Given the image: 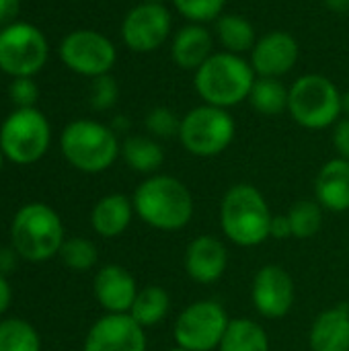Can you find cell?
I'll return each mask as SVG.
<instances>
[{
	"label": "cell",
	"instance_id": "7402d4cb",
	"mask_svg": "<svg viewBox=\"0 0 349 351\" xmlns=\"http://www.w3.org/2000/svg\"><path fill=\"white\" fill-rule=\"evenodd\" d=\"M214 37L220 43L222 51L237 56L251 53L259 39L253 23L237 12H224L214 21Z\"/></svg>",
	"mask_w": 349,
	"mask_h": 351
},
{
	"label": "cell",
	"instance_id": "ab89813d",
	"mask_svg": "<svg viewBox=\"0 0 349 351\" xmlns=\"http://www.w3.org/2000/svg\"><path fill=\"white\" fill-rule=\"evenodd\" d=\"M111 128H113L115 132H123V130H128V119H125V117H115L113 123H111Z\"/></svg>",
	"mask_w": 349,
	"mask_h": 351
},
{
	"label": "cell",
	"instance_id": "7a4b0ae2",
	"mask_svg": "<svg viewBox=\"0 0 349 351\" xmlns=\"http://www.w3.org/2000/svg\"><path fill=\"white\" fill-rule=\"evenodd\" d=\"M255 78L257 74L247 58L220 49L193 72V88L202 103L230 111L249 101Z\"/></svg>",
	"mask_w": 349,
	"mask_h": 351
},
{
	"label": "cell",
	"instance_id": "ba28073f",
	"mask_svg": "<svg viewBox=\"0 0 349 351\" xmlns=\"http://www.w3.org/2000/svg\"><path fill=\"white\" fill-rule=\"evenodd\" d=\"M51 144V125L37 107L14 109L0 125V150L14 165L41 160Z\"/></svg>",
	"mask_w": 349,
	"mask_h": 351
},
{
	"label": "cell",
	"instance_id": "52a82bcc",
	"mask_svg": "<svg viewBox=\"0 0 349 351\" xmlns=\"http://www.w3.org/2000/svg\"><path fill=\"white\" fill-rule=\"evenodd\" d=\"M234 134L237 121L228 109L202 103L181 117L179 142L189 154L197 158H212L232 144Z\"/></svg>",
	"mask_w": 349,
	"mask_h": 351
},
{
	"label": "cell",
	"instance_id": "cb8c5ba5",
	"mask_svg": "<svg viewBox=\"0 0 349 351\" xmlns=\"http://www.w3.org/2000/svg\"><path fill=\"white\" fill-rule=\"evenodd\" d=\"M218 351H269V337L253 319H230Z\"/></svg>",
	"mask_w": 349,
	"mask_h": 351
},
{
	"label": "cell",
	"instance_id": "d6a6232c",
	"mask_svg": "<svg viewBox=\"0 0 349 351\" xmlns=\"http://www.w3.org/2000/svg\"><path fill=\"white\" fill-rule=\"evenodd\" d=\"M8 97L14 103L16 109H25V107H35L37 99H39V86L33 80V76H21V78H12L8 84Z\"/></svg>",
	"mask_w": 349,
	"mask_h": 351
},
{
	"label": "cell",
	"instance_id": "ee69618b",
	"mask_svg": "<svg viewBox=\"0 0 349 351\" xmlns=\"http://www.w3.org/2000/svg\"><path fill=\"white\" fill-rule=\"evenodd\" d=\"M169 351H187V350H183V348H173V350H169Z\"/></svg>",
	"mask_w": 349,
	"mask_h": 351
},
{
	"label": "cell",
	"instance_id": "b9f144b4",
	"mask_svg": "<svg viewBox=\"0 0 349 351\" xmlns=\"http://www.w3.org/2000/svg\"><path fill=\"white\" fill-rule=\"evenodd\" d=\"M4 160H6V158H4V154H2V150H0V171H2V165H4Z\"/></svg>",
	"mask_w": 349,
	"mask_h": 351
},
{
	"label": "cell",
	"instance_id": "f1b7e54d",
	"mask_svg": "<svg viewBox=\"0 0 349 351\" xmlns=\"http://www.w3.org/2000/svg\"><path fill=\"white\" fill-rule=\"evenodd\" d=\"M60 257L64 261V265L72 271H88L97 265L99 253L93 241L82 239V237H72L66 239L62 249H60Z\"/></svg>",
	"mask_w": 349,
	"mask_h": 351
},
{
	"label": "cell",
	"instance_id": "74e56055",
	"mask_svg": "<svg viewBox=\"0 0 349 351\" xmlns=\"http://www.w3.org/2000/svg\"><path fill=\"white\" fill-rule=\"evenodd\" d=\"M10 300H12V290L6 282V278L0 274V317L6 313V308L10 306Z\"/></svg>",
	"mask_w": 349,
	"mask_h": 351
},
{
	"label": "cell",
	"instance_id": "60d3db41",
	"mask_svg": "<svg viewBox=\"0 0 349 351\" xmlns=\"http://www.w3.org/2000/svg\"><path fill=\"white\" fill-rule=\"evenodd\" d=\"M341 107H344V115L349 117V90L341 93Z\"/></svg>",
	"mask_w": 349,
	"mask_h": 351
},
{
	"label": "cell",
	"instance_id": "4316f807",
	"mask_svg": "<svg viewBox=\"0 0 349 351\" xmlns=\"http://www.w3.org/2000/svg\"><path fill=\"white\" fill-rule=\"evenodd\" d=\"M0 351H41V339L27 321L4 319L0 321Z\"/></svg>",
	"mask_w": 349,
	"mask_h": 351
},
{
	"label": "cell",
	"instance_id": "ffe728a7",
	"mask_svg": "<svg viewBox=\"0 0 349 351\" xmlns=\"http://www.w3.org/2000/svg\"><path fill=\"white\" fill-rule=\"evenodd\" d=\"M309 346L311 351H349L348 304H335L313 321Z\"/></svg>",
	"mask_w": 349,
	"mask_h": 351
},
{
	"label": "cell",
	"instance_id": "f35d334b",
	"mask_svg": "<svg viewBox=\"0 0 349 351\" xmlns=\"http://www.w3.org/2000/svg\"><path fill=\"white\" fill-rule=\"evenodd\" d=\"M327 10L335 14H349V0H323Z\"/></svg>",
	"mask_w": 349,
	"mask_h": 351
},
{
	"label": "cell",
	"instance_id": "5b68a950",
	"mask_svg": "<svg viewBox=\"0 0 349 351\" xmlns=\"http://www.w3.org/2000/svg\"><path fill=\"white\" fill-rule=\"evenodd\" d=\"M64 241V224L47 204H25L12 218L10 243L19 257L27 261L39 263L60 255Z\"/></svg>",
	"mask_w": 349,
	"mask_h": 351
},
{
	"label": "cell",
	"instance_id": "9a60e30c",
	"mask_svg": "<svg viewBox=\"0 0 349 351\" xmlns=\"http://www.w3.org/2000/svg\"><path fill=\"white\" fill-rule=\"evenodd\" d=\"M146 329L128 313L105 315L86 333L84 351H146Z\"/></svg>",
	"mask_w": 349,
	"mask_h": 351
},
{
	"label": "cell",
	"instance_id": "d6986e66",
	"mask_svg": "<svg viewBox=\"0 0 349 351\" xmlns=\"http://www.w3.org/2000/svg\"><path fill=\"white\" fill-rule=\"evenodd\" d=\"M315 199L323 210L341 214L349 210V160L331 158L315 179Z\"/></svg>",
	"mask_w": 349,
	"mask_h": 351
},
{
	"label": "cell",
	"instance_id": "7c38bea8",
	"mask_svg": "<svg viewBox=\"0 0 349 351\" xmlns=\"http://www.w3.org/2000/svg\"><path fill=\"white\" fill-rule=\"evenodd\" d=\"M173 37V14L165 2H140L121 21V41L134 53H152Z\"/></svg>",
	"mask_w": 349,
	"mask_h": 351
},
{
	"label": "cell",
	"instance_id": "e0dca14e",
	"mask_svg": "<svg viewBox=\"0 0 349 351\" xmlns=\"http://www.w3.org/2000/svg\"><path fill=\"white\" fill-rule=\"evenodd\" d=\"M93 292L97 302L109 315H125L130 313L136 300L138 286L134 276L125 267L109 263L97 271L93 282Z\"/></svg>",
	"mask_w": 349,
	"mask_h": 351
},
{
	"label": "cell",
	"instance_id": "5bb4252c",
	"mask_svg": "<svg viewBox=\"0 0 349 351\" xmlns=\"http://www.w3.org/2000/svg\"><path fill=\"white\" fill-rule=\"evenodd\" d=\"M300 58L298 39L288 31H269L257 39L249 53V64L257 76L263 78H284L290 74Z\"/></svg>",
	"mask_w": 349,
	"mask_h": 351
},
{
	"label": "cell",
	"instance_id": "83f0119b",
	"mask_svg": "<svg viewBox=\"0 0 349 351\" xmlns=\"http://www.w3.org/2000/svg\"><path fill=\"white\" fill-rule=\"evenodd\" d=\"M288 220L294 239L298 241L313 239L323 226V208L317 199H300L290 208Z\"/></svg>",
	"mask_w": 349,
	"mask_h": 351
},
{
	"label": "cell",
	"instance_id": "d590c367",
	"mask_svg": "<svg viewBox=\"0 0 349 351\" xmlns=\"http://www.w3.org/2000/svg\"><path fill=\"white\" fill-rule=\"evenodd\" d=\"M21 12V0H0V29L14 23Z\"/></svg>",
	"mask_w": 349,
	"mask_h": 351
},
{
	"label": "cell",
	"instance_id": "d4e9b609",
	"mask_svg": "<svg viewBox=\"0 0 349 351\" xmlns=\"http://www.w3.org/2000/svg\"><path fill=\"white\" fill-rule=\"evenodd\" d=\"M171 308V296L163 286H146L138 290L136 300L130 308V317L144 329L156 327L165 321Z\"/></svg>",
	"mask_w": 349,
	"mask_h": 351
},
{
	"label": "cell",
	"instance_id": "484cf974",
	"mask_svg": "<svg viewBox=\"0 0 349 351\" xmlns=\"http://www.w3.org/2000/svg\"><path fill=\"white\" fill-rule=\"evenodd\" d=\"M288 95H290V86H286L282 78L257 76L249 95V103L257 113L265 117H276L288 111Z\"/></svg>",
	"mask_w": 349,
	"mask_h": 351
},
{
	"label": "cell",
	"instance_id": "9c48e42d",
	"mask_svg": "<svg viewBox=\"0 0 349 351\" xmlns=\"http://www.w3.org/2000/svg\"><path fill=\"white\" fill-rule=\"evenodd\" d=\"M49 58L45 33L25 21H14L0 29V70L10 78L35 76Z\"/></svg>",
	"mask_w": 349,
	"mask_h": 351
},
{
	"label": "cell",
	"instance_id": "8992f818",
	"mask_svg": "<svg viewBox=\"0 0 349 351\" xmlns=\"http://www.w3.org/2000/svg\"><path fill=\"white\" fill-rule=\"evenodd\" d=\"M288 113L304 130L333 128L341 115V90L323 74H302L290 84Z\"/></svg>",
	"mask_w": 349,
	"mask_h": 351
},
{
	"label": "cell",
	"instance_id": "7bdbcfd3",
	"mask_svg": "<svg viewBox=\"0 0 349 351\" xmlns=\"http://www.w3.org/2000/svg\"><path fill=\"white\" fill-rule=\"evenodd\" d=\"M142 2H165V0H142Z\"/></svg>",
	"mask_w": 349,
	"mask_h": 351
},
{
	"label": "cell",
	"instance_id": "836d02e7",
	"mask_svg": "<svg viewBox=\"0 0 349 351\" xmlns=\"http://www.w3.org/2000/svg\"><path fill=\"white\" fill-rule=\"evenodd\" d=\"M333 146H335L339 158L349 160V117L339 119L333 125Z\"/></svg>",
	"mask_w": 349,
	"mask_h": 351
},
{
	"label": "cell",
	"instance_id": "44dd1931",
	"mask_svg": "<svg viewBox=\"0 0 349 351\" xmlns=\"http://www.w3.org/2000/svg\"><path fill=\"white\" fill-rule=\"evenodd\" d=\"M136 210L132 197L123 193H109L101 197L91 212V226L103 239H115L128 230Z\"/></svg>",
	"mask_w": 349,
	"mask_h": 351
},
{
	"label": "cell",
	"instance_id": "8d00e7d4",
	"mask_svg": "<svg viewBox=\"0 0 349 351\" xmlns=\"http://www.w3.org/2000/svg\"><path fill=\"white\" fill-rule=\"evenodd\" d=\"M16 257L19 253L10 247V249H0V274H8V271H14L16 267Z\"/></svg>",
	"mask_w": 349,
	"mask_h": 351
},
{
	"label": "cell",
	"instance_id": "603a6c76",
	"mask_svg": "<svg viewBox=\"0 0 349 351\" xmlns=\"http://www.w3.org/2000/svg\"><path fill=\"white\" fill-rule=\"evenodd\" d=\"M121 158L132 171L150 177L163 167L165 148L152 136H130L121 142Z\"/></svg>",
	"mask_w": 349,
	"mask_h": 351
},
{
	"label": "cell",
	"instance_id": "1f68e13d",
	"mask_svg": "<svg viewBox=\"0 0 349 351\" xmlns=\"http://www.w3.org/2000/svg\"><path fill=\"white\" fill-rule=\"evenodd\" d=\"M119 99V86L111 74L93 78L91 90H88V103L95 111H109L117 105Z\"/></svg>",
	"mask_w": 349,
	"mask_h": 351
},
{
	"label": "cell",
	"instance_id": "2e32d148",
	"mask_svg": "<svg viewBox=\"0 0 349 351\" xmlns=\"http://www.w3.org/2000/svg\"><path fill=\"white\" fill-rule=\"evenodd\" d=\"M185 271L195 284H216L228 267V249L212 234L195 237L185 249Z\"/></svg>",
	"mask_w": 349,
	"mask_h": 351
},
{
	"label": "cell",
	"instance_id": "30bf717a",
	"mask_svg": "<svg viewBox=\"0 0 349 351\" xmlns=\"http://www.w3.org/2000/svg\"><path fill=\"white\" fill-rule=\"evenodd\" d=\"M230 317L226 308L216 300L191 302L177 317L173 325V337L177 348L187 351H214L228 329Z\"/></svg>",
	"mask_w": 349,
	"mask_h": 351
},
{
	"label": "cell",
	"instance_id": "f546056e",
	"mask_svg": "<svg viewBox=\"0 0 349 351\" xmlns=\"http://www.w3.org/2000/svg\"><path fill=\"white\" fill-rule=\"evenodd\" d=\"M173 6L187 23L208 25L224 14L226 0H173Z\"/></svg>",
	"mask_w": 349,
	"mask_h": 351
},
{
	"label": "cell",
	"instance_id": "4dcf8cb0",
	"mask_svg": "<svg viewBox=\"0 0 349 351\" xmlns=\"http://www.w3.org/2000/svg\"><path fill=\"white\" fill-rule=\"evenodd\" d=\"M144 125L148 130V136L156 138V140H169V138H179V130H181V117L165 105L152 107L146 117H144Z\"/></svg>",
	"mask_w": 349,
	"mask_h": 351
},
{
	"label": "cell",
	"instance_id": "277c9868",
	"mask_svg": "<svg viewBox=\"0 0 349 351\" xmlns=\"http://www.w3.org/2000/svg\"><path fill=\"white\" fill-rule=\"evenodd\" d=\"M60 148L64 158L80 173L97 175L113 167L121 156V142L111 125L95 119L70 121L62 136Z\"/></svg>",
	"mask_w": 349,
	"mask_h": 351
},
{
	"label": "cell",
	"instance_id": "8fae6325",
	"mask_svg": "<svg viewBox=\"0 0 349 351\" xmlns=\"http://www.w3.org/2000/svg\"><path fill=\"white\" fill-rule=\"evenodd\" d=\"M60 58L68 70L93 80L111 74L117 62V47L101 31L74 29L62 39Z\"/></svg>",
	"mask_w": 349,
	"mask_h": 351
},
{
	"label": "cell",
	"instance_id": "ac0fdd59",
	"mask_svg": "<svg viewBox=\"0 0 349 351\" xmlns=\"http://www.w3.org/2000/svg\"><path fill=\"white\" fill-rule=\"evenodd\" d=\"M214 31L200 23H187L171 37V58L177 68L195 72L214 53Z\"/></svg>",
	"mask_w": 349,
	"mask_h": 351
},
{
	"label": "cell",
	"instance_id": "4fadbf2b",
	"mask_svg": "<svg viewBox=\"0 0 349 351\" xmlns=\"http://www.w3.org/2000/svg\"><path fill=\"white\" fill-rule=\"evenodd\" d=\"M251 300L255 311L263 319H284L292 311L296 300V286L292 276L282 265H263L253 278Z\"/></svg>",
	"mask_w": 349,
	"mask_h": 351
},
{
	"label": "cell",
	"instance_id": "3957f363",
	"mask_svg": "<svg viewBox=\"0 0 349 351\" xmlns=\"http://www.w3.org/2000/svg\"><path fill=\"white\" fill-rule=\"evenodd\" d=\"M274 214L251 183L232 185L220 202V228L237 247H259L269 239Z\"/></svg>",
	"mask_w": 349,
	"mask_h": 351
},
{
	"label": "cell",
	"instance_id": "6da1fadb",
	"mask_svg": "<svg viewBox=\"0 0 349 351\" xmlns=\"http://www.w3.org/2000/svg\"><path fill=\"white\" fill-rule=\"evenodd\" d=\"M132 202L136 216L163 232L183 230L193 218V195L173 175H150L136 187Z\"/></svg>",
	"mask_w": 349,
	"mask_h": 351
},
{
	"label": "cell",
	"instance_id": "e575fe53",
	"mask_svg": "<svg viewBox=\"0 0 349 351\" xmlns=\"http://www.w3.org/2000/svg\"><path fill=\"white\" fill-rule=\"evenodd\" d=\"M269 239H278V241H286V239H294L292 237V226L288 220V214H280L272 218V226H269Z\"/></svg>",
	"mask_w": 349,
	"mask_h": 351
}]
</instances>
